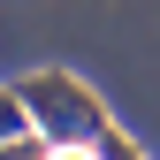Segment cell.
<instances>
[{
  "instance_id": "2",
  "label": "cell",
  "mask_w": 160,
  "mask_h": 160,
  "mask_svg": "<svg viewBox=\"0 0 160 160\" xmlns=\"http://www.w3.org/2000/svg\"><path fill=\"white\" fill-rule=\"evenodd\" d=\"M23 114H31V107H23V92H15V99H0V137H15V130H23Z\"/></svg>"
},
{
  "instance_id": "1",
  "label": "cell",
  "mask_w": 160,
  "mask_h": 160,
  "mask_svg": "<svg viewBox=\"0 0 160 160\" xmlns=\"http://www.w3.org/2000/svg\"><path fill=\"white\" fill-rule=\"evenodd\" d=\"M23 107L46 114V137H53V145H107V152H122V137L99 122L92 92H76L69 76H31V84H23Z\"/></svg>"
}]
</instances>
